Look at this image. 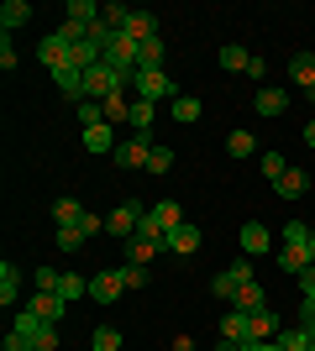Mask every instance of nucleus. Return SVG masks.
I'll return each instance as SVG.
<instances>
[{"mask_svg": "<svg viewBox=\"0 0 315 351\" xmlns=\"http://www.w3.org/2000/svg\"><path fill=\"white\" fill-rule=\"evenodd\" d=\"M16 299H21V267H11V263H0V304L11 309Z\"/></svg>", "mask_w": 315, "mask_h": 351, "instance_id": "obj_23", "label": "nucleus"}, {"mask_svg": "<svg viewBox=\"0 0 315 351\" xmlns=\"http://www.w3.org/2000/svg\"><path fill=\"white\" fill-rule=\"evenodd\" d=\"M32 283H37V293H58L63 273H58V267H37V273H32Z\"/></svg>", "mask_w": 315, "mask_h": 351, "instance_id": "obj_36", "label": "nucleus"}, {"mask_svg": "<svg viewBox=\"0 0 315 351\" xmlns=\"http://www.w3.org/2000/svg\"><path fill=\"white\" fill-rule=\"evenodd\" d=\"M305 100H310V105H315V89H305Z\"/></svg>", "mask_w": 315, "mask_h": 351, "instance_id": "obj_52", "label": "nucleus"}, {"mask_svg": "<svg viewBox=\"0 0 315 351\" xmlns=\"http://www.w3.org/2000/svg\"><path fill=\"white\" fill-rule=\"evenodd\" d=\"M174 168V147H152V158H148V173H168Z\"/></svg>", "mask_w": 315, "mask_h": 351, "instance_id": "obj_39", "label": "nucleus"}, {"mask_svg": "<svg viewBox=\"0 0 315 351\" xmlns=\"http://www.w3.org/2000/svg\"><path fill=\"white\" fill-rule=\"evenodd\" d=\"M148 158H152V136H132V142H121L116 147V168H148Z\"/></svg>", "mask_w": 315, "mask_h": 351, "instance_id": "obj_8", "label": "nucleus"}, {"mask_svg": "<svg viewBox=\"0 0 315 351\" xmlns=\"http://www.w3.org/2000/svg\"><path fill=\"white\" fill-rule=\"evenodd\" d=\"M84 247V231H79V226H63L58 231V252H79Z\"/></svg>", "mask_w": 315, "mask_h": 351, "instance_id": "obj_43", "label": "nucleus"}, {"mask_svg": "<svg viewBox=\"0 0 315 351\" xmlns=\"http://www.w3.org/2000/svg\"><path fill=\"white\" fill-rule=\"evenodd\" d=\"M90 346H95V351H121V330H116V325H95Z\"/></svg>", "mask_w": 315, "mask_h": 351, "instance_id": "obj_34", "label": "nucleus"}, {"mask_svg": "<svg viewBox=\"0 0 315 351\" xmlns=\"http://www.w3.org/2000/svg\"><path fill=\"white\" fill-rule=\"evenodd\" d=\"M79 220H84V205H79V199H69V194H63V199H53V226H79Z\"/></svg>", "mask_w": 315, "mask_h": 351, "instance_id": "obj_25", "label": "nucleus"}, {"mask_svg": "<svg viewBox=\"0 0 315 351\" xmlns=\"http://www.w3.org/2000/svg\"><path fill=\"white\" fill-rule=\"evenodd\" d=\"M37 58H43V63H47V73L58 79V73H69V69H74V47L63 43L58 32H47L43 43H37Z\"/></svg>", "mask_w": 315, "mask_h": 351, "instance_id": "obj_5", "label": "nucleus"}, {"mask_svg": "<svg viewBox=\"0 0 315 351\" xmlns=\"http://www.w3.org/2000/svg\"><path fill=\"white\" fill-rule=\"evenodd\" d=\"M242 351H279V341H247Z\"/></svg>", "mask_w": 315, "mask_h": 351, "instance_id": "obj_49", "label": "nucleus"}, {"mask_svg": "<svg viewBox=\"0 0 315 351\" xmlns=\"http://www.w3.org/2000/svg\"><path fill=\"white\" fill-rule=\"evenodd\" d=\"M121 283H126V289H148V267H142V263H126V267H121Z\"/></svg>", "mask_w": 315, "mask_h": 351, "instance_id": "obj_40", "label": "nucleus"}, {"mask_svg": "<svg viewBox=\"0 0 315 351\" xmlns=\"http://www.w3.org/2000/svg\"><path fill=\"white\" fill-rule=\"evenodd\" d=\"M305 147H315V121H310V126H305Z\"/></svg>", "mask_w": 315, "mask_h": 351, "instance_id": "obj_50", "label": "nucleus"}, {"mask_svg": "<svg viewBox=\"0 0 315 351\" xmlns=\"http://www.w3.org/2000/svg\"><path fill=\"white\" fill-rule=\"evenodd\" d=\"M142 215H148L142 205H132V199H121V205L110 210V215H105V231L126 241V236H137V220H142Z\"/></svg>", "mask_w": 315, "mask_h": 351, "instance_id": "obj_6", "label": "nucleus"}, {"mask_svg": "<svg viewBox=\"0 0 315 351\" xmlns=\"http://www.w3.org/2000/svg\"><path fill=\"white\" fill-rule=\"evenodd\" d=\"M132 89H137V100H179V89H174V79L163 69H142L132 79Z\"/></svg>", "mask_w": 315, "mask_h": 351, "instance_id": "obj_4", "label": "nucleus"}, {"mask_svg": "<svg viewBox=\"0 0 315 351\" xmlns=\"http://www.w3.org/2000/svg\"><path fill=\"white\" fill-rule=\"evenodd\" d=\"M100 116H105V126H132V95H110V100H100Z\"/></svg>", "mask_w": 315, "mask_h": 351, "instance_id": "obj_17", "label": "nucleus"}, {"mask_svg": "<svg viewBox=\"0 0 315 351\" xmlns=\"http://www.w3.org/2000/svg\"><path fill=\"white\" fill-rule=\"evenodd\" d=\"M300 299H315V267H305V273H300Z\"/></svg>", "mask_w": 315, "mask_h": 351, "instance_id": "obj_45", "label": "nucleus"}, {"mask_svg": "<svg viewBox=\"0 0 315 351\" xmlns=\"http://www.w3.org/2000/svg\"><path fill=\"white\" fill-rule=\"evenodd\" d=\"M215 351H242V346H231V341H221V346H215Z\"/></svg>", "mask_w": 315, "mask_h": 351, "instance_id": "obj_51", "label": "nucleus"}, {"mask_svg": "<svg viewBox=\"0 0 315 351\" xmlns=\"http://www.w3.org/2000/svg\"><path fill=\"white\" fill-rule=\"evenodd\" d=\"M79 231H84V241H90L95 231H105V220H100V215H90V210H84V220H79Z\"/></svg>", "mask_w": 315, "mask_h": 351, "instance_id": "obj_44", "label": "nucleus"}, {"mask_svg": "<svg viewBox=\"0 0 315 351\" xmlns=\"http://www.w3.org/2000/svg\"><path fill=\"white\" fill-rule=\"evenodd\" d=\"M0 69H5V73L16 69V47H11V37H5V43H0Z\"/></svg>", "mask_w": 315, "mask_h": 351, "instance_id": "obj_46", "label": "nucleus"}, {"mask_svg": "<svg viewBox=\"0 0 315 351\" xmlns=\"http://www.w3.org/2000/svg\"><path fill=\"white\" fill-rule=\"evenodd\" d=\"M200 116H205V105H200V100H189V95L174 100V121H179V126H195Z\"/></svg>", "mask_w": 315, "mask_h": 351, "instance_id": "obj_32", "label": "nucleus"}, {"mask_svg": "<svg viewBox=\"0 0 315 351\" xmlns=\"http://www.w3.org/2000/svg\"><path fill=\"white\" fill-rule=\"evenodd\" d=\"M84 147H90V152H95V158H116V126H105V121H100V126H90V132H84Z\"/></svg>", "mask_w": 315, "mask_h": 351, "instance_id": "obj_12", "label": "nucleus"}, {"mask_svg": "<svg viewBox=\"0 0 315 351\" xmlns=\"http://www.w3.org/2000/svg\"><path fill=\"white\" fill-rule=\"evenodd\" d=\"M63 21H74V27H95V21H100V11H95L90 0H69V11H63Z\"/></svg>", "mask_w": 315, "mask_h": 351, "instance_id": "obj_31", "label": "nucleus"}, {"mask_svg": "<svg viewBox=\"0 0 315 351\" xmlns=\"http://www.w3.org/2000/svg\"><path fill=\"white\" fill-rule=\"evenodd\" d=\"M158 252H168L163 241H152V236H126V263H142V267H148Z\"/></svg>", "mask_w": 315, "mask_h": 351, "instance_id": "obj_14", "label": "nucleus"}, {"mask_svg": "<svg viewBox=\"0 0 315 351\" xmlns=\"http://www.w3.org/2000/svg\"><path fill=\"white\" fill-rule=\"evenodd\" d=\"M221 69L226 73H247V69H253V53H247L242 43H226L221 47Z\"/></svg>", "mask_w": 315, "mask_h": 351, "instance_id": "obj_24", "label": "nucleus"}, {"mask_svg": "<svg viewBox=\"0 0 315 351\" xmlns=\"http://www.w3.org/2000/svg\"><path fill=\"white\" fill-rule=\"evenodd\" d=\"M242 283H253V257H242V263H231L226 273H215V278H210V293H215L221 304H231Z\"/></svg>", "mask_w": 315, "mask_h": 351, "instance_id": "obj_2", "label": "nucleus"}, {"mask_svg": "<svg viewBox=\"0 0 315 351\" xmlns=\"http://www.w3.org/2000/svg\"><path fill=\"white\" fill-rule=\"evenodd\" d=\"M121 293H126V283H121V267H110V273H95V278H90V299H95V304H116Z\"/></svg>", "mask_w": 315, "mask_h": 351, "instance_id": "obj_9", "label": "nucleus"}, {"mask_svg": "<svg viewBox=\"0 0 315 351\" xmlns=\"http://www.w3.org/2000/svg\"><path fill=\"white\" fill-rule=\"evenodd\" d=\"M226 152H231V158H253V152H257V136L247 132V126H237V132L226 136Z\"/></svg>", "mask_w": 315, "mask_h": 351, "instance_id": "obj_30", "label": "nucleus"}, {"mask_svg": "<svg viewBox=\"0 0 315 351\" xmlns=\"http://www.w3.org/2000/svg\"><path fill=\"white\" fill-rule=\"evenodd\" d=\"M221 341L247 346V315H242V309H226V315H221Z\"/></svg>", "mask_w": 315, "mask_h": 351, "instance_id": "obj_18", "label": "nucleus"}, {"mask_svg": "<svg viewBox=\"0 0 315 351\" xmlns=\"http://www.w3.org/2000/svg\"><path fill=\"white\" fill-rule=\"evenodd\" d=\"M310 263H315V236H310Z\"/></svg>", "mask_w": 315, "mask_h": 351, "instance_id": "obj_53", "label": "nucleus"}, {"mask_svg": "<svg viewBox=\"0 0 315 351\" xmlns=\"http://www.w3.org/2000/svg\"><path fill=\"white\" fill-rule=\"evenodd\" d=\"M300 320H305V325H315V299H300Z\"/></svg>", "mask_w": 315, "mask_h": 351, "instance_id": "obj_48", "label": "nucleus"}, {"mask_svg": "<svg viewBox=\"0 0 315 351\" xmlns=\"http://www.w3.org/2000/svg\"><path fill=\"white\" fill-rule=\"evenodd\" d=\"M11 330H16V336H27V341H32V351H58V325L37 320L32 309H21V315H16Z\"/></svg>", "mask_w": 315, "mask_h": 351, "instance_id": "obj_1", "label": "nucleus"}, {"mask_svg": "<svg viewBox=\"0 0 315 351\" xmlns=\"http://www.w3.org/2000/svg\"><path fill=\"white\" fill-rule=\"evenodd\" d=\"M121 37L152 43V37H158V16H152V11H132V16H126V27H121Z\"/></svg>", "mask_w": 315, "mask_h": 351, "instance_id": "obj_11", "label": "nucleus"}, {"mask_svg": "<svg viewBox=\"0 0 315 351\" xmlns=\"http://www.w3.org/2000/svg\"><path fill=\"white\" fill-rule=\"evenodd\" d=\"M110 95H126V79H121L116 69L95 63V69L84 73V100H110Z\"/></svg>", "mask_w": 315, "mask_h": 351, "instance_id": "obj_3", "label": "nucleus"}, {"mask_svg": "<svg viewBox=\"0 0 315 351\" xmlns=\"http://www.w3.org/2000/svg\"><path fill=\"white\" fill-rule=\"evenodd\" d=\"M32 315H37V320H47V325H58L63 320V309H69V299H63V293H37V299H32Z\"/></svg>", "mask_w": 315, "mask_h": 351, "instance_id": "obj_13", "label": "nucleus"}, {"mask_svg": "<svg viewBox=\"0 0 315 351\" xmlns=\"http://www.w3.org/2000/svg\"><path fill=\"white\" fill-rule=\"evenodd\" d=\"M100 100H79V126H84V132H90V126H100Z\"/></svg>", "mask_w": 315, "mask_h": 351, "instance_id": "obj_41", "label": "nucleus"}, {"mask_svg": "<svg viewBox=\"0 0 315 351\" xmlns=\"http://www.w3.org/2000/svg\"><path fill=\"white\" fill-rule=\"evenodd\" d=\"M163 37H152V43H137V73L142 69H163Z\"/></svg>", "mask_w": 315, "mask_h": 351, "instance_id": "obj_26", "label": "nucleus"}, {"mask_svg": "<svg viewBox=\"0 0 315 351\" xmlns=\"http://www.w3.org/2000/svg\"><path fill=\"white\" fill-rule=\"evenodd\" d=\"M253 105H257V116H284V110H289V95H284V89H268V84H263Z\"/></svg>", "mask_w": 315, "mask_h": 351, "instance_id": "obj_22", "label": "nucleus"}, {"mask_svg": "<svg viewBox=\"0 0 315 351\" xmlns=\"http://www.w3.org/2000/svg\"><path fill=\"white\" fill-rule=\"evenodd\" d=\"M268 252V226L253 220V226H242V257H263Z\"/></svg>", "mask_w": 315, "mask_h": 351, "instance_id": "obj_15", "label": "nucleus"}, {"mask_svg": "<svg viewBox=\"0 0 315 351\" xmlns=\"http://www.w3.org/2000/svg\"><path fill=\"white\" fill-rule=\"evenodd\" d=\"M289 79L305 84V89H315V58L310 53H294V58H289Z\"/></svg>", "mask_w": 315, "mask_h": 351, "instance_id": "obj_29", "label": "nucleus"}, {"mask_svg": "<svg viewBox=\"0 0 315 351\" xmlns=\"http://www.w3.org/2000/svg\"><path fill=\"white\" fill-rule=\"evenodd\" d=\"M5 351H32V341H27V336H16V330H11V336H5Z\"/></svg>", "mask_w": 315, "mask_h": 351, "instance_id": "obj_47", "label": "nucleus"}, {"mask_svg": "<svg viewBox=\"0 0 315 351\" xmlns=\"http://www.w3.org/2000/svg\"><path fill=\"white\" fill-rule=\"evenodd\" d=\"M152 116H158V110H152V100H132V132H137V136L152 132Z\"/></svg>", "mask_w": 315, "mask_h": 351, "instance_id": "obj_33", "label": "nucleus"}, {"mask_svg": "<svg viewBox=\"0 0 315 351\" xmlns=\"http://www.w3.org/2000/svg\"><path fill=\"white\" fill-rule=\"evenodd\" d=\"M231 309H242V315H253V309H268V299H263V283H242L237 289V299H231Z\"/></svg>", "mask_w": 315, "mask_h": 351, "instance_id": "obj_19", "label": "nucleus"}, {"mask_svg": "<svg viewBox=\"0 0 315 351\" xmlns=\"http://www.w3.org/2000/svg\"><path fill=\"white\" fill-rule=\"evenodd\" d=\"M32 21V5L27 0H5V5H0V27H5V37H11L16 27H27Z\"/></svg>", "mask_w": 315, "mask_h": 351, "instance_id": "obj_21", "label": "nucleus"}, {"mask_svg": "<svg viewBox=\"0 0 315 351\" xmlns=\"http://www.w3.org/2000/svg\"><path fill=\"white\" fill-rule=\"evenodd\" d=\"M279 267H284V273H294V278H300L305 267H315V263H310V247H284V252H279Z\"/></svg>", "mask_w": 315, "mask_h": 351, "instance_id": "obj_28", "label": "nucleus"}, {"mask_svg": "<svg viewBox=\"0 0 315 351\" xmlns=\"http://www.w3.org/2000/svg\"><path fill=\"white\" fill-rule=\"evenodd\" d=\"M200 241H205V236H200V226H189V220H184V226H174V231L163 236V247L174 252V257H195Z\"/></svg>", "mask_w": 315, "mask_h": 351, "instance_id": "obj_7", "label": "nucleus"}, {"mask_svg": "<svg viewBox=\"0 0 315 351\" xmlns=\"http://www.w3.org/2000/svg\"><path fill=\"white\" fill-rule=\"evenodd\" d=\"M289 173V162H284V152H263V178H273V184H279V178Z\"/></svg>", "mask_w": 315, "mask_h": 351, "instance_id": "obj_38", "label": "nucleus"}, {"mask_svg": "<svg viewBox=\"0 0 315 351\" xmlns=\"http://www.w3.org/2000/svg\"><path fill=\"white\" fill-rule=\"evenodd\" d=\"M310 351H315V346H310Z\"/></svg>", "mask_w": 315, "mask_h": 351, "instance_id": "obj_54", "label": "nucleus"}, {"mask_svg": "<svg viewBox=\"0 0 315 351\" xmlns=\"http://www.w3.org/2000/svg\"><path fill=\"white\" fill-rule=\"evenodd\" d=\"M126 16H132L126 5H100V21H105L110 32H121V27H126Z\"/></svg>", "mask_w": 315, "mask_h": 351, "instance_id": "obj_42", "label": "nucleus"}, {"mask_svg": "<svg viewBox=\"0 0 315 351\" xmlns=\"http://www.w3.org/2000/svg\"><path fill=\"white\" fill-rule=\"evenodd\" d=\"M148 215L163 226V236L174 231V226H184V210H179V199H158V205H148Z\"/></svg>", "mask_w": 315, "mask_h": 351, "instance_id": "obj_20", "label": "nucleus"}, {"mask_svg": "<svg viewBox=\"0 0 315 351\" xmlns=\"http://www.w3.org/2000/svg\"><path fill=\"white\" fill-rule=\"evenodd\" d=\"M273 189H279V199H300V194L310 189V178H305V168H289V173L279 178Z\"/></svg>", "mask_w": 315, "mask_h": 351, "instance_id": "obj_27", "label": "nucleus"}, {"mask_svg": "<svg viewBox=\"0 0 315 351\" xmlns=\"http://www.w3.org/2000/svg\"><path fill=\"white\" fill-rule=\"evenodd\" d=\"M279 330H284V325H279L273 309H253V315H247V341H279Z\"/></svg>", "mask_w": 315, "mask_h": 351, "instance_id": "obj_10", "label": "nucleus"}, {"mask_svg": "<svg viewBox=\"0 0 315 351\" xmlns=\"http://www.w3.org/2000/svg\"><path fill=\"white\" fill-rule=\"evenodd\" d=\"M310 226H305V220H284V247H310Z\"/></svg>", "mask_w": 315, "mask_h": 351, "instance_id": "obj_35", "label": "nucleus"}, {"mask_svg": "<svg viewBox=\"0 0 315 351\" xmlns=\"http://www.w3.org/2000/svg\"><path fill=\"white\" fill-rule=\"evenodd\" d=\"M315 346V325H294V330H279V351H310Z\"/></svg>", "mask_w": 315, "mask_h": 351, "instance_id": "obj_16", "label": "nucleus"}, {"mask_svg": "<svg viewBox=\"0 0 315 351\" xmlns=\"http://www.w3.org/2000/svg\"><path fill=\"white\" fill-rule=\"evenodd\" d=\"M58 293H63V299H84V293H90V278H79V273H63Z\"/></svg>", "mask_w": 315, "mask_h": 351, "instance_id": "obj_37", "label": "nucleus"}]
</instances>
